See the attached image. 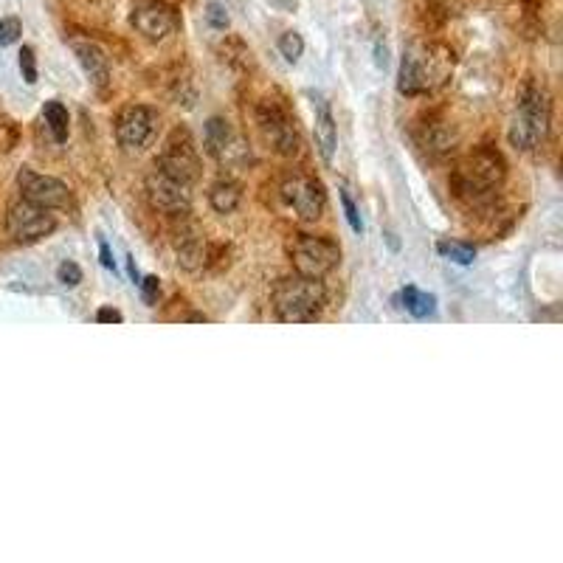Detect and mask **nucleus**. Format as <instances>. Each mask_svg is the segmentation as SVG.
I'll list each match as a JSON object with an SVG mask.
<instances>
[{
    "label": "nucleus",
    "instance_id": "23",
    "mask_svg": "<svg viewBox=\"0 0 563 563\" xmlns=\"http://www.w3.org/2000/svg\"><path fill=\"white\" fill-rule=\"evenodd\" d=\"M20 34H23V23H20L17 17H3V20H0V48L17 43Z\"/></svg>",
    "mask_w": 563,
    "mask_h": 563
},
{
    "label": "nucleus",
    "instance_id": "28",
    "mask_svg": "<svg viewBox=\"0 0 563 563\" xmlns=\"http://www.w3.org/2000/svg\"><path fill=\"white\" fill-rule=\"evenodd\" d=\"M206 20L212 23L214 29H229V15H226V9H223L220 3H209V9H206Z\"/></svg>",
    "mask_w": 563,
    "mask_h": 563
},
{
    "label": "nucleus",
    "instance_id": "13",
    "mask_svg": "<svg viewBox=\"0 0 563 563\" xmlns=\"http://www.w3.org/2000/svg\"><path fill=\"white\" fill-rule=\"evenodd\" d=\"M155 127H158V113L153 107L127 105L116 116V141L127 153H138L153 141Z\"/></svg>",
    "mask_w": 563,
    "mask_h": 563
},
{
    "label": "nucleus",
    "instance_id": "21",
    "mask_svg": "<svg viewBox=\"0 0 563 563\" xmlns=\"http://www.w3.org/2000/svg\"><path fill=\"white\" fill-rule=\"evenodd\" d=\"M437 251L445 259L457 262V265H471L476 259V248L468 243H457V240H442V243H437Z\"/></svg>",
    "mask_w": 563,
    "mask_h": 563
},
{
    "label": "nucleus",
    "instance_id": "12",
    "mask_svg": "<svg viewBox=\"0 0 563 563\" xmlns=\"http://www.w3.org/2000/svg\"><path fill=\"white\" fill-rule=\"evenodd\" d=\"M17 189H20V198L29 200L34 206H43V209H65L71 203V189L60 181V178H51V175H40L34 169L23 167L17 172Z\"/></svg>",
    "mask_w": 563,
    "mask_h": 563
},
{
    "label": "nucleus",
    "instance_id": "19",
    "mask_svg": "<svg viewBox=\"0 0 563 563\" xmlns=\"http://www.w3.org/2000/svg\"><path fill=\"white\" fill-rule=\"evenodd\" d=\"M43 116H46V124L48 130H51V136L57 144H65L68 141V127H71V116H68V107L57 102V99H51L46 102L43 107Z\"/></svg>",
    "mask_w": 563,
    "mask_h": 563
},
{
    "label": "nucleus",
    "instance_id": "1",
    "mask_svg": "<svg viewBox=\"0 0 563 563\" xmlns=\"http://www.w3.org/2000/svg\"><path fill=\"white\" fill-rule=\"evenodd\" d=\"M454 71V51L442 43H411L400 60L397 91L403 96H426L442 88Z\"/></svg>",
    "mask_w": 563,
    "mask_h": 563
},
{
    "label": "nucleus",
    "instance_id": "9",
    "mask_svg": "<svg viewBox=\"0 0 563 563\" xmlns=\"http://www.w3.org/2000/svg\"><path fill=\"white\" fill-rule=\"evenodd\" d=\"M133 29L150 40V43H164L167 37H172L178 26H181V17L178 12L164 3V0H138L133 6V15H130Z\"/></svg>",
    "mask_w": 563,
    "mask_h": 563
},
{
    "label": "nucleus",
    "instance_id": "30",
    "mask_svg": "<svg viewBox=\"0 0 563 563\" xmlns=\"http://www.w3.org/2000/svg\"><path fill=\"white\" fill-rule=\"evenodd\" d=\"M99 257H102V265L110 268V271H116V262H113V254H110V245L105 240H99Z\"/></svg>",
    "mask_w": 563,
    "mask_h": 563
},
{
    "label": "nucleus",
    "instance_id": "2",
    "mask_svg": "<svg viewBox=\"0 0 563 563\" xmlns=\"http://www.w3.org/2000/svg\"><path fill=\"white\" fill-rule=\"evenodd\" d=\"M271 302H274V313L279 321L307 324V321L319 319V313L327 305V290L321 285V279L293 274L276 282Z\"/></svg>",
    "mask_w": 563,
    "mask_h": 563
},
{
    "label": "nucleus",
    "instance_id": "18",
    "mask_svg": "<svg viewBox=\"0 0 563 563\" xmlns=\"http://www.w3.org/2000/svg\"><path fill=\"white\" fill-rule=\"evenodd\" d=\"M209 203L217 214H231L243 203V189L234 181H217L209 189Z\"/></svg>",
    "mask_w": 563,
    "mask_h": 563
},
{
    "label": "nucleus",
    "instance_id": "14",
    "mask_svg": "<svg viewBox=\"0 0 563 563\" xmlns=\"http://www.w3.org/2000/svg\"><path fill=\"white\" fill-rule=\"evenodd\" d=\"M206 150L223 164V167H245L251 161V150L243 138L231 130V124L220 116L206 122Z\"/></svg>",
    "mask_w": 563,
    "mask_h": 563
},
{
    "label": "nucleus",
    "instance_id": "22",
    "mask_svg": "<svg viewBox=\"0 0 563 563\" xmlns=\"http://www.w3.org/2000/svg\"><path fill=\"white\" fill-rule=\"evenodd\" d=\"M279 54L285 57L288 62H299V57L305 54V40L299 31H285L279 37Z\"/></svg>",
    "mask_w": 563,
    "mask_h": 563
},
{
    "label": "nucleus",
    "instance_id": "3",
    "mask_svg": "<svg viewBox=\"0 0 563 563\" xmlns=\"http://www.w3.org/2000/svg\"><path fill=\"white\" fill-rule=\"evenodd\" d=\"M552 122V105L544 88L527 82L518 93V107L513 124H510V144L516 150H535L549 133Z\"/></svg>",
    "mask_w": 563,
    "mask_h": 563
},
{
    "label": "nucleus",
    "instance_id": "8",
    "mask_svg": "<svg viewBox=\"0 0 563 563\" xmlns=\"http://www.w3.org/2000/svg\"><path fill=\"white\" fill-rule=\"evenodd\" d=\"M144 192H147V200H150L155 212H164L169 217H183L192 209V186L167 175L164 169L155 167L147 175Z\"/></svg>",
    "mask_w": 563,
    "mask_h": 563
},
{
    "label": "nucleus",
    "instance_id": "20",
    "mask_svg": "<svg viewBox=\"0 0 563 563\" xmlns=\"http://www.w3.org/2000/svg\"><path fill=\"white\" fill-rule=\"evenodd\" d=\"M403 305H406V310H409L411 316L426 319V316H431V313L437 310V296L423 293V290L417 288H406L403 290Z\"/></svg>",
    "mask_w": 563,
    "mask_h": 563
},
{
    "label": "nucleus",
    "instance_id": "29",
    "mask_svg": "<svg viewBox=\"0 0 563 563\" xmlns=\"http://www.w3.org/2000/svg\"><path fill=\"white\" fill-rule=\"evenodd\" d=\"M96 321H99V324H122L124 316L116 307H102V310L96 313Z\"/></svg>",
    "mask_w": 563,
    "mask_h": 563
},
{
    "label": "nucleus",
    "instance_id": "25",
    "mask_svg": "<svg viewBox=\"0 0 563 563\" xmlns=\"http://www.w3.org/2000/svg\"><path fill=\"white\" fill-rule=\"evenodd\" d=\"M20 71H23V79L29 85L37 82V57H34V48L31 46L20 48Z\"/></svg>",
    "mask_w": 563,
    "mask_h": 563
},
{
    "label": "nucleus",
    "instance_id": "24",
    "mask_svg": "<svg viewBox=\"0 0 563 563\" xmlns=\"http://www.w3.org/2000/svg\"><path fill=\"white\" fill-rule=\"evenodd\" d=\"M341 206H344V217H347V223H350V229L355 234H361L364 231V220H361V214L355 209V203H352L350 192L347 189H341Z\"/></svg>",
    "mask_w": 563,
    "mask_h": 563
},
{
    "label": "nucleus",
    "instance_id": "7",
    "mask_svg": "<svg viewBox=\"0 0 563 563\" xmlns=\"http://www.w3.org/2000/svg\"><path fill=\"white\" fill-rule=\"evenodd\" d=\"M57 229V217L51 209L34 206L29 200H15L6 212V231L15 243H40Z\"/></svg>",
    "mask_w": 563,
    "mask_h": 563
},
{
    "label": "nucleus",
    "instance_id": "31",
    "mask_svg": "<svg viewBox=\"0 0 563 563\" xmlns=\"http://www.w3.org/2000/svg\"><path fill=\"white\" fill-rule=\"evenodd\" d=\"M127 271H130V276H133V282H141V279H138V268H136V262H133V259H127Z\"/></svg>",
    "mask_w": 563,
    "mask_h": 563
},
{
    "label": "nucleus",
    "instance_id": "27",
    "mask_svg": "<svg viewBox=\"0 0 563 563\" xmlns=\"http://www.w3.org/2000/svg\"><path fill=\"white\" fill-rule=\"evenodd\" d=\"M138 285H141V296H144V302H147V305H155V302H158V293H161V282H158V276H147V279H141Z\"/></svg>",
    "mask_w": 563,
    "mask_h": 563
},
{
    "label": "nucleus",
    "instance_id": "10",
    "mask_svg": "<svg viewBox=\"0 0 563 563\" xmlns=\"http://www.w3.org/2000/svg\"><path fill=\"white\" fill-rule=\"evenodd\" d=\"M155 167L164 169L167 175L178 178L183 183H192L200 178V155L192 144V138L186 130H175L164 144V153L158 155Z\"/></svg>",
    "mask_w": 563,
    "mask_h": 563
},
{
    "label": "nucleus",
    "instance_id": "4",
    "mask_svg": "<svg viewBox=\"0 0 563 563\" xmlns=\"http://www.w3.org/2000/svg\"><path fill=\"white\" fill-rule=\"evenodd\" d=\"M504 169L507 167H504L502 155L493 150H476L454 172V189L459 198H485L493 189H499V183L504 181Z\"/></svg>",
    "mask_w": 563,
    "mask_h": 563
},
{
    "label": "nucleus",
    "instance_id": "5",
    "mask_svg": "<svg viewBox=\"0 0 563 563\" xmlns=\"http://www.w3.org/2000/svg\"><path fill=\"white\" fill-rule=\"evenodd\" d=\"M290 262L293 271L310 279H324L338 268L341 262V248L330 237H316V234H296L290 243Z\"/></svg>",
    "mask_w": 563,
    "mask_h": 563
},
{
    "label": "nucleus",
    "instance_id": "16",
    "mask_svg": "<svg viewBox=\"0 0 563 563\" xmlns=\"http://www.w3.org/2000/svg\"><path fill=\"white\" fill-rule=\"evenodd\" d=\"M316 144H319L324 161H333L335 147H338V130H335L333 110L324 99H319V105H316Z\"/></svg>",
    "mask_w": 563,
    "mask_h": 563
},
{
    "label": "nucleus",
    "instance_id": "17",
    "mask_svg": "<svg viewBox=\"0 0 563 563\" xmlns=\"http://www.w3.org/2000/svg\"><path fill=\"white\" fill-rule=\"evenodd\" d=\"M212 262V251H209V245L206 240L200 237V234H189V237H183L181 243H178V265H181L183 271H200V268H206Z\"/></svg>",
    "mask_w": 563,
    "mask_h": 563
},
{
    "label": "nucleus",
    "instance_id": "11",
    "mask_svg": "<svg viewBox=\"0 0 563 563\" xmlns=\"http://www.w3.org/2000/svg\"><path fill=\"white\" fill-rule=\"evenodd\" d=\"M282 200L288 203V209H293V214L305 223H316L321 220V214L327 209V195H324V186L307 175H290L282 183Z\"/></svg>",
    "mask_w": 563,
    "mask_h": 563
},
{
    "label": "nucleus",
    "instance_id": "6",
    "mask_svg": "<svg viewBox=\"0 0 563 563\" xmlns=\"http://www.w3.org/2000/svg\"><path fill=\"white\" fill-rule=\"evenodd\" d=\"M257 124L265 141L274 147L276 153L285 155V158L299 155L302 138H299V130H296V119L276 99H265L257 107Z\"/></svg>",
    "mask_w": 563,
    "mask_h": 563
},
{
    "label": "nucleus",
    "instance_id": "15",
    "mask_svg": "<svg viewBox=\"0 0 563 563\" xmlns=\"http://www.w3.org/2000/svg\"><path fill=\"white\" fill-rule=\"evenodd\" d=\"M74 54H77L79 65L85 68V74L91 79L93 85L99 88V91H105L107 82H110V60H107V54L102 48L91 43V40H82V43H74Z\"/></svg>",
    "mask_w": 563,
    "mask_h": 563
},
{
    "label": "nucleus",
    "instance_id": "26",
    "mask_svg": "<svg viewBox=\"0 0 563 563\" xmlns=\"http://www.w3.org/2000/svg\"><path fill=\"white\" fill-rule=\"evenodd\" d=\"M57 279H60L65 288H77L79 282H82V268H79L77 262H62L60 268H57Z\"/></svg>",
    "mask_w": 563,
    "mask_h": 563
}]
</instances>
